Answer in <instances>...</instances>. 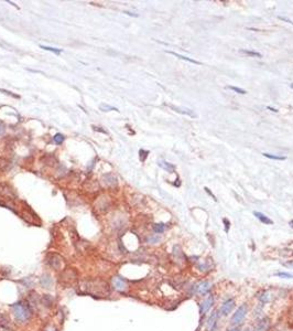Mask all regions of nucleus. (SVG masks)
Here are the masks:
<instances>
[{"label": "nucleus", "mask_w": 293, "mask_h": 331, "mask_svg": "<svg viewBox=\"0 0 293 331\" xmlns=\"http://www.w3.org/2000/svg\"><path fill=\"white\" fill-rule=\"evenodd\" d=\"M169 107H171V108L174 110V112H177V113H181V114H184V115H188V116L190 117H196L195 113L192 110V109H188V108H181V107H177V106H173V105H168Z\"/></svg>", "instance_id": "0eeeda50"}, {"label": "nucleus", "mask_w": 293, "mask_h": 331, "mask_svg": "<svg viewBox=\"0 0 293 331\" xmlns=\"http://www.w3.org/2000/svg\"><path fill=\"white\" fill-rule=\"evenodd\" d=\"M12 311H13L15 317L19 321H26L30 317V309H29V307L26 305L21 304V302L12 306Z\"/></svg>", "instance_id": "f257e3e1"}, {"label": "nucleus", "mask_w": 293, "mask_h": 331, "mask_svg": "<svg viewBox=\"0 0 293 331\" xmlns=\"http://www.w3.org/2000/svg\"><path fill=\"white\" fill-rule=\"evenodd\" d=\"M234 307H235V300L234 299L226 300L222 306V313L224 316H228L234 309Z\"/></svg>", "instance_id": "7ed1b4c3"}, {"label": "nucleus", "mask_w": 293, "mask_h": 331, "mask_svg": "<svg viewBox=\"0 0 293 331\" xmlns=\"http://www.w3.org/2000/svg\"><path fill=\"white\" fill-rule=\"evenodd\" d=\"M223 222L225 223V227H226V232H228V229H229V226H230V222L227 220V218H224L223 220Z\"/></svg>", "instance_id": "a878e982"}, {"label": "nucleus", "mask_w": 293, "mask_h": 331, "mask_svg": "<svg viewBox=\"0 0 293 331\" xmlns=\"http://www.w3.org/2000/svg\"><path fill=\"white\" fill-rule=\"evenodd\" d=\"M166 52L170 53V54H172V55H174V57H179V59H181V60L188 61V62H191V63H193V64H197V65H202V63H201V62H199V61H195V60H193V59H191V57H184V55H181V54H179V53L172 52V51H166Z\"/></svg>", "instance_id": "9b49d317"}, {"label": "nucleus", "mask_w": 293, "mask_h": 331, "mask_svg": "<svg viewBox=\"0 0 293 331\" xmlns=\"http://www.w3.org/2000/svg\"><path fill=\"white\" fill-rule=\"evenodd\" d=\"M113 282H114V287H115L117 290H119V291H124V290L127 289L126 282H125L121 278H119V277H115V278L113 279Z\"/></svg>", "instance_id": "6e6552de"}, {"label": "nucleus", "mask_w": 293, "mask_h": 331, "mask_svg": "<svg viewBox=\"0 0 293 331\" xmlns=\"http://www.w3.org/2000/svg\"><path fill=\"white\" fill-rule=\"evenodd\" d=\"M264 157H267L269 159H273V160H286V157L284 156H277V154H267L264 152L262 154Z\"/></svg>", "instance_id": "2eb2a0df"}, {"label": "nucleus", "mask_w": 293, "mask_h": 331, "mask_svg": "<svg viewBox=\"0 0 293 331\" xmlns=\"http://www.w3.org/2000/svg\"><path fill=\"white\" fill-rule=\"evenodd\" d=\"M213 305H214V298H213V296H208V297L202 302V305H201V312H202V313H206V312L212 308V306Z\"/></svg>", "instance_id": "39448f33"}, {"label": "nucleus", "mask_w": 293, "mask_h": 331, "mask_svg": "<svg viewBox=\"0 0 293 331\" xmlns=\"http://www.w3.org/2000/svg\"><path fill=\"white\" fill-rule=\"evenodd\" d=\"M43 301L46 304V306H51L52 305V297H50L49 295H45L43 297Z\"/></svg>", "instance_id": "b1692460"}, {"label": "nucleus", "mask_w": 293, "mask_h": 331, "mask_svg": "<svg viewBox=\"0 0 293 331\" xmlns=\"http://www.w3.org/2000/svg\"><path fill=\"white\" fill-rule=\"evenodd\" d=\"M158 165L161 167L162 169H164L168 172H174L175 171V166L170 163V162L166 161V160H159Z\"/></svg>", "instance_id": "1a4fd4ad"}, {"label": "nucleus", "mask_w": 293, "mask_h": 331, "mask_svg": "<svg viewBox=\"0 0 293 331\" xmlns=\"http://www.w3.org/2000/svg\"><path fill=\"white\" fill-rule=\"evenodd\" d=\"M244 331H250V330H249V329H245Z\"/></svg>", "instance_id": "c9c22d12"}, {"label": "nucleus", "mask_w": 293, "mask_h": 331, "mask_svg": "<svg viewBox=\"0 0 293 331\" xmlns=\"http://www.w3.org/2000/svg\"><path fill=\"white\" fill-rule=\"evenodd\" d=\"M227 88L235 90V92H236V93H238V94H242V95L247 94V92H246V90H242V88H239V87H236V86H227Z\"/></svg>", "instance_id": "412c9836"}, {"label": "nucleus", "mask_w": 293, "mask_h": 331, "mask_svg": "<svg viewBox=\"0 0 293 331\" xmlns=\"http://www.w3.org/2000/svg\"><path fill=\"white\" fill-rule=\"evenodd\" d=\"M52 284H53V279L50 277L49 275H44V276H42V278H41V285L42 286L45 287V288H49Z\"/></svg>", "instance_id": "ddd939ff"}, {"label": "nucleus", "mask_w": 293, "mask_h": 331, "mask_svg": "<svg viewBox=\"0 0 293 331\" xmlns=\"http://www.w3.org/2000/svg\"><path fill=\"white\" fill-rule=\"evenodd\" d=\"M290 86H291V88H293V83L291 84V85H290Z\"/></svg>", "instance_id": "f704fd0d"}, {"label": "nucleus", "mask_w": 293, "mask_h": 331, "mask_svg": "<svg viewBox=\"0 0 293 331\" xmlns=\"http://www.w3.org/2000/svg\"><path fill=\"white\" fill-rule=\"evenodd\" d=\"M247 311H248L247 306L246 305L240 306V307L236 310V312L234 313L233 318H231V324H240L241 321L245 319V317H246V315H247Z\"/></svg>", "instance_id": "f03ea898"}, {"label": "nucleus", "mask_w": 293, "mask_h": 331, "mask_svg": "<svg viewBox=\"0 0 293 331\" xmlns=\"http://www.w3.org/2000/svg\"><path fill=\"white\" fill-rule=\"evenodd\" d=\"M217 319H218V312L215 311L214 313L209 317L208 321H207V326H208V328L210 329V331L214 330V327H215V324H216V322H217Z\"/></svg>", "instance_id": "f8f14e48"}, {"label": "nucleus", "mask_w": 293, "mask_h": 331, "mask_svg": "<svg viewBox=\"0 0 293 331\" xmlns=\"http://www.w3.org/2000/svg\"><path fill=\"white\" fill-rule=\"evenodd\" d=\"M100 109H102L103 112H109V110H117V112H118V109L117 108H115L113 106L107 105V104H102V105H100Z\"/></svg>", "instance_id": "aec40b11"}, {"label": "nucleus", "mask_w": 293, "mask_h": 331, "mask_svg": "<svg viewBox=\"0 0 293 331\" xmlns=\"http://www.w3.org/2000/svg\"><path fill=\"white\" fill-rule=\"evenodd\" d=\"M253 214H255L256 218H258L260 222H262L263 224H269V225L273 224V221L270 220L268 216H266V215L263 214V213H261V212H257V211H255V212H253Z\"/></svg>", "instance_id": "9d476101"}, {"label": "nucleus", "mask_w": 293, "mask_h": 331, "mask_svg": "<svg viewBox=\"0 0 293 331\" xmlns=\"http://www.w3.org/2000/svg\"><path fill=\"white\" fill-rule=\"evenodd\" d=\"M41 49H44L46 51H51V52H54L55 54H60L62 52V50L60 49H55V48H51V46H45V45H40Z\"/></svg>", "instance_id": "f3484780"}, {"label": "nucleus", "mask_w": 293, "mask_h": 331, "mask_svg": "<svg viewBox=\"0 0 293 331\" xmlns=\"http://www.w3.org/2000/svg\"><path fill=\"white\" fill-rule=\"evenodd\" d=\"M268 109H270L271 112H273V113H277V112H278V109L273 108V107H271V106H268Z\"/></svg>", "instance_id": "c756f323"}, {"label": "nucleus", "mask_w": 293, "mask_h": 331, "mask_svg": "<svg viewBox=\"0 0 293 331\" xmlns=\"http://www.w3.org/2000/svg\"><path fill=\"white\" fill-rule=\"evenodd\" d=\"M241 53H244L246 55H249L251 57H262V54L257 51H252V50H240Z\"/></svg>", "instance_id": "4468645a"}, {"label": "nucleus", "mask_w": 293, "mask_h": 331, "mask_svg": "<svg viewBox=\"0 0 293 331\" xmlns=\"http://www.w3.org/2000/svg\"><path fill=\"white\" fill-rule=\"evenodd\" d=\"M46 331H55V329L54 328H49V329H46Z\"/></svg>", "instance_id": "7c9ffc66"}, {"label": "nucleus", "mask_w": 293, "mask_h": 331, "mask_svg": "<svg viewBox=\"0 0 293 331\" xmlns=\"http://www.w3.org/2000/svg\"><path fill=\"white\" fill-rule=\"evenodd\" d=\"M229 331H239V328H234V329H231Z\"/></svg>", "instance_id": "2f4dec72"}, {"label": "nucleus", "mask_w": 293, "mask_h": 331, "mask_svg": "<svg viewBox=\"0 0 293 331\" xmlns=\"http://www.w3.org/2000/svg\"><path fill=\"white\" fill-rule=\"evenodd\" d=\"M277 276L282 277V278H293V275L289 273H277Z\"/></svg>", "instance_id": "5701e85b"}, {"label": "nucleus", "mask_w": 293, "mask_h": 331, "mask_svg": "<svg viewBox=\"0 0 293 331\" xmlns=\"http://www.w3.org/2000/svg\"><path fill=\"white\" fill-rule=\"evenodd\" d=\"M53 139H54L55 143H57V145H61V143L64 141V136L62 135V134H56V135L53 137Z\"/></svg>", "instance_id": "a211bd4d"}, {"label": "nucleus", "mask_w": 293, "mask_h": 331, "mask_svg": "<svg viewBox=\"0 0 293 331\" xmlns=\"http://www.w3.org/2000/svg\"><path fill=\"white\" fill-rule=\"evenodd\" d=\"M148 154H149V151L148 150H143V149H140L139 150V156H140V160H141V161H144V160H146Z\"/></svg>", "instance_id": "4be33fe9"}, {"label": "nucleus", "mask_w": 293, "mask_h": 331, "mask_svg": "<svg viewBox=\"0 0 293 331\" xmlns=\"http://www.w3.org/2000/svg\"><path fill=\"white\" fill-rule=\"evenodd\" d=\"M270 328V320L268 318H263L256 324L253 331H268Z\"/></svg>", "instance_id": "20e7f679"}, {"label": "nucleus", "mask_w": 293, "mask_h": 331, "mask_svg": "<svg viewBox=\"0 0 293 331\" xmlns=\"http://www.w3.org/2000/svg\"><path fill=\"white\" fill-rule=\"evenodd\" d=\"M290 225H291V226H292V227H293V220H292V221H290Z\"/></svg>", "instance_id": "473e14b6"}, {"label": "nucleus", "mask_w": 293, "mask_h": 331, "mask_svg": "<svg viewBox=\"0 0 293 331\" xmlns=\"http://www.w3.org/2000/svg\"><path fill=\"white\" fill-rule=\"evenodd\" d=\"M279 18H280L281 20H284V21H286V22H289L290 24H293V22L290 19H286V18H284V17H279Z\"/></svg>", "instance_id": "c85d7f7f"}, {"label": "nucleus", "mask_w": 293, "mask_h": 331, "mask_svg": "<svg viewBox=\"0 0 293 331\" xmlns=\"http://www.w3.org/2000/svg\"><path fill=\"white\" fill-rule=\"evenodd\" d=\"M204 190H205V191H206L207 193H208V194H209V196H212V198H213V199L215 200V201L217 200V199H216V196H214V193H212V191H210V190H209V189H208V188H206V187H205V188H204Z\"/></svg>", "instance_id": "bb28decb"}, {"label": "nucleus", "mask_w": 293, "mask_h": 331, "mask_svg": "<svg viewBox=\"0 0 293 331\" xmlns=\"http://www.w3.org/2000/svg\"><path fill=\"white\" fill-rule=\"evenodd\" d=\"M289 265H290V266H292V267H293V262H291V263H289Z\"/></svg>", "instance_id": "72a5a7b5"}, {"label": "nucleus", "mask_w": 293, "mask_h": 331, "mask_svg": "<svg viewBox=\"0 0 293 331\" xmlns=\"http://www.w3.org/2000/svg\"><path fill=\"white\" fill-rule=\"evenodd\" d=\"M210 289V284L208 282H202L195 287V293L199 295H206Z\"/></svg>", "instance_id": "423d86ee"}, {"label": "nucleus", "mask_w": 293, "mask_h": 331, "mask_svg": "<svg viewBox=\"0 0 293 331\" xmlns=\"http://www.w3.org/2000/svg\"><path fill=\"white\" fill-rule=\"evenodd\" d=\"M258 298H259V300L262 301V302H268V301L270 300V296H269V293H262Z\"/></svg>", "instance_id": "6ab92c4d"}, {"label": "nucleus", "mask_w": 293, "mask_h": 331, "mask_svg": "<svg viewBox=\"0 0 293 331\" xmlns=\"http://www.w3.org/2000/svg\"><path fill=\"white\" fill-rule=\"evenodd\" d=\"M4 130H6V128H4V126L2 124H0V135H2L4 132Z\"/></svg>", "instance_id": "cd10ccee"}, {"label": "nucleus", "mask_w": 293, "mask_h": 331, "mask_svg": "<svg viewBox=\"0 0 293 331\" xmlns=\"http://www.w3.org/2000/svg\"><path fill=\"white\" fill-rule=\"evenodd\" d=\"M0 92H2V93H4V94H7V95H10V96H12V97H15V98H19V97H20L19 95L12 94L11 92H9V90H1V88H0Z\"/></svg>", "instance_id": "393cba45"}, {"label": "nucleus", "mask_w": 293, "mask_h": 331, "mask_svg": "<svg viewBox=\"0 0 293 331\" xmlns=\"http://www.w3.org/2000/svg\"><path fill=\"white\" fill-rule=\"evenodd\" d=\"M164 229H166V225L162 224V223L161 224H154V226H153V231L155 233H163Z\"/></svg>", "instance_id": "dca6fc26"}]
</instances>
